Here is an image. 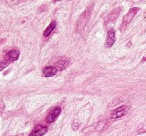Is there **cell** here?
Listing matches in <instances>:
<instances>
[{
    "label": "cell",
    "mask_w": 146,
    "mask_h": 136,
    "mask_svg": "<svg viewBox=\"0 0 146 136\" xmlns=\"http://www.w3.org/2000/svg\"><path fill=\"white\" fill-rule=\"evenodd\" d=\"M91 9H92V6H90L88 9H86L85 12H84L83 14L80 16V18L78 19L77 25H76V31H77V32H81V31L84 29L86 23H87L88 20H89L90 14H91Z\"/></svg>",
    "instance_id": "1"
},
{
    "label": "cell",
    "mask_w": 146,
    "mask_h": 136,
    "mask_svg": "<svg viewBox=\"0 0 146 136\" xmlns=\"http://www.w3.org/2000/svg\"><path fill=\"white\" fill-rule=\"evenodd\" d=\"M139 10V9L137 8V7H134V8H131L129 10V12L127 13V14L124 16L123 18V21H122V24H121V27H120V30L123 31L124 29L126 28V27L129 25V23L132 21V19L134 18V16L136 15V13H137V11Z\"/></svg>",
    "instance_id": "2"
},
{
    "label": "cell",
    "mask_w": 146,
    "mask_h": 136,
    "mask_svg": "<svg viewBox=\"0 0 146 136\" xmlns=\"http://www.w3.org/2000/svg\"><path fill=\"white\" fill-rule=\"evenodd\" d=\"M128 106H120V107L114 109L113 111L110 113V118L111 119H118V118L123 117L124 115H126V113L128 112Z\"/></svg>",
    "instance_id": "3"
},
{
    "label": "cell",
    "mask_w": 146,
    "mask_h": 136,
    "mask_svg": "<svg viewBox=\"0 0 146 136\" xmlns=\"http://www.w3.org/2000/svg\"><path fill=\"white\" fill-rule=\"evenodd\" d=\"M61 113V108L60 107H55L50 113L47 115L46 117V122L47 123H52L53 121H55L57 117L59 116V114Z\"/></svg>",
    "instance_id": "4"
},
{
    "label": "cell",
    "mask_w": 146,
    "mask_h": 136,
    "mask_svg": "<svg viewBox=\"0 0 146 136\" xmlns=\"http://www.w3.org/2000/svg\"><path fill=\"white\" fill-rule=\"evenodd\" d=\"M115 39H116L115 31L113 29H110L107 33V37H106V42H105L106 47H111L114 44V42H115Z\"/></svg>",
    "instance_id": "5"
},
{
    "label": "cell",
    "mask_w": 146,
    "mask_h": 136,
    "mask_svg": "<svg viewBox=\"0 0 146 136\" xmlns=\"http://www.w3.org/2000/svg\"><path fill=\"white\" fill-rule=\"evenodd\" d=\"M47 131V127L46 126H42V125H38L33 129V131L30 133L29 136H43Z\"/></svg>",
    "instance_id": "6"
},
{
    "label": "cell",
    "mask_w": 146,
    "mask_h": 136,
    "mask_svg": "<svg viewBox=\"0 0 146 136\" xmlns=\"http://www.w3.org/2000/svg\"><path fill=\"white\" fill-rule=\"evenodd\" d=\"M57 73V68L55 66H47L43 69V75L45 77H51Z\"/></svg>",
    "instance_id": "7"
},
{
    "label": "cell",
    "mask_w": 146,
    "mask_h": 136,
    "mask_svg": "<svg viewBox=\"0 0 146 136\" xmlns=\"http://www.w3.org/2000/svg\"><path fill=\"white\" fill-rule=\"evenodd\" d=\"M18 57H19V51L15 50V49H14V50L9 51V52L5 55V59H6L7 61H11V62L17 60V59H18Z\"/></svg>",
    "instance_id": "8"
},
{
    "label": "cell",
    "mask_w": 146,
    "mask_h": 136,
    "mask_svg": "<svg viewBox=\"0 0 146 136\" xmlns=\"http://www.w3.org/2000/svg\"><path fill=\"white\" fill-rule=\"evenodd\" d=\"M55 27H56V21H52V22H51L50 24L47 26V28L44 30V32H43V35H44L45 37L49 36V35L51 34V32H52V31L55 29Z\"/></svg>",
    "instance_id": "9"
},
{
    "label": "cell",
    "mask_w": 146,
    "mask_h": 136,
    "mask_svg": "<svg viewBox=\"0 0 146 136\" xmlns=\"http://www.w3.org/2000/svg\"><path fill=\"white\" fill-rule=\"evenodd\" d=\"M67 65H68V61L67 60H60V61H58L57 62V69H59V70H63V69H65L67 67Z\"/></svg>",
    "instance_id": "10"
},
{
    "label": "cell",
    "mask_w": 146,
    "mask_h": 136,
    "mask_svg": "<svg viewBox=\"0 0 146 136\" xmlns=\"http://www.w3.org/2000/svg\"><path fill=\"white\" fill-rule=\"evenodd\" d=\"M120 11V8H117V9H115L114 11H112V13H111V15H110V17L108 18V20L106 21V23H108V22H111L113 19H115L116 17H117V15H118V12Z\"/></svg>",
    "instance_id": "11"
},
{
    "label": "cell",
    "mask_w": 146,
    "mask_h": 136,
    "mask_svg": "<svg viewBox=\"0 0 146 136\" xmlns=\"http://www.w3.org/2000/svg\"><path fill=\"white\" fill-rule=\"evenodd\" d=\"M6 66H7V62H5V61H3V62H0V71H2V70L4 69Z\"/></svg>",
    "instance_id": "12"
}]
</instances>
